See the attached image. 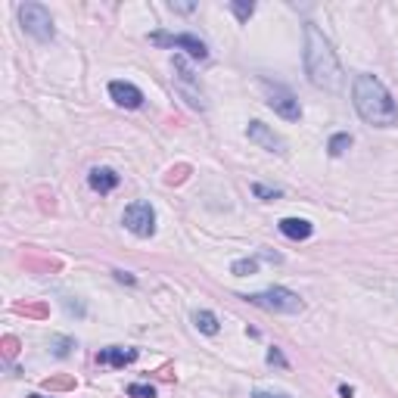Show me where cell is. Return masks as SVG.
<instances>
[{
	"mask_svg": "<svg viewBox=\"0 0 398 398\" xmlns=\"http://www.w3.org/2000/svg\"><path fill=\"white\" fill-rule=\"evenodd\" d=\"M28 398H47V395H38V392H31V395H28Z\"/></svg>",
	"mask_w": 398,
	"mask_h": 398,
	"instance_id": "obj_26",
	"label": "cell"
},
{
	"mask_svg": "<svg viewBox=\"0 0 398 398\" xmlns=\"http://www.w3.org/2000/svg\"><path fill=\"white\" fill-rule=\"evenodd\" d=\"M19 22L35 41H53V16L44 4H19Z\"/></svg>",
	"mask_w": 398,
	"mask_h": 398,
	"instance_id": "obj_5",
	"label": "cell"
},
{
	"mask_svg": "<svg viewBox=\"0 0 398 398\" xmlns=\"http://www.w3.org/2000/svg\"><path fill=\"white\" fill-rule=\"evenodd\" d=\"M277 227H281V234L286 236V240H295V243H299V240H308V236L315 234V224L305 221V218H283V221L277 224Z\"/></svg>",
	"mask_w": 398,
	"mask_h": 398,
	"instance_id": "obj_11",
	"label": "cell"
},
{
	"mask_svg": "<svg viewBox=\"0 0 398 398\" xmlns=\"http://www.w3.org/2000/svg\"><path fill=\"white\" fill-rule=\"evenodd\" d=\"M340 395H342V398H352L355 389H352V386H340Z\"/></svg>",
	"mask_w": 398,
	"mask_h": 398,
	"instance_id": "obj_25",
	"label": "cell"
},
{
	"mask_svg": "<svg viewBox=\"0 0 398 398\" xmlns=\"http://www.w3.org/2000/svg\"><path fill=\"white\" fill-rule=\"evenodd\" d=\"M305 72L315 88L327 90V94H340L342 90V66L336 56L333 44L320 35L318 25H305Z\"/></svg>",
	"mask_w": 398,
	"mask_h": 398,
	"instance_id": "obj_1",
	"label": "cell"
},
{
	"mask_svg": "<svg viewBox=\"0 0 398 398\" xmlns=\"http://www.w3.org/2000/svg\"><path fill=\"white\" fill-rule=\"evenodd\" d=\"M172 10L174 13H193L197 10V4H172Z\"/></svg>",
	"mask_w": 398,
	"mask_h": 398,
	"instance_id": "obj_21",
	"label": "cell"
},
{
	"mask_svg": "<svg viewBox=\"0 0 398 398\" xmlns=\"http://www.w3.org/2000/svg\"><path fill=\"white\" fill-rule=\"evenodd\" d=\"M118 177L112 168H94V172L88 174V184H90V190H97V193H112L118 187Z\"/></svg>",
	"mask_w": 398,
	"mask_h": 398,
	"instance_id": "obj_12",
	"label": "cell"
},
{
	"mask_svg": "<svg viewBox=\"0 0 398 398\" xmlns=\"http://www.w3.org/2000/svg\"><path fill=\"white\" fill-rule=\"evenodd\" d=\"M231 10H234V16H236L240 22H249L252 13H256V4H243V0H234Z\"/></svg>",
	"mask_w": 398,
	"mask_h": 398,
	"instance_id": "obj_17",
	"label": "cell"
},
{
	"mask_svg": "<svg viewBox=\"0 0 398 398\" xmlns=\"http://www.w3.org/2000/svg\"><path fill=\"white\" fill-rule=\"evenodd\" d=\"M150 44L156 47H174V50H184L187 56L193 59H209V47L202 44V41L197 35H190V31H184V35H165V31H152L150 35Z\"/></svg>",
	"mask_w": 398,
	"mask_h": 398,
	"instance_id": "obj_7",
	"label": "cell"
},
{
	"mask_svg": "<svg viewBox=\"0 0 398 398\" xmlns=\"http://www.w3.org/2000/svg\"><path fill=\"white\" fill-rule=\"evenodd\" d=\"M258 88L265 90V103L274 109L281 118H286V122H299V118H302L299 100H295V94L286 88V84H277L271 78H258Z\"/></svg>",
	"mask_w": 398,
	"mask_h": 398,
	"instance_id": "obj_4",
	"label": "cell"
},
{
	"mask_svg": "<svg viewBox=\"0 0 398 398\" xmlns=\"http://www.w3.org/2000/svg\"><path fill=\"white\" fill-rule=\"evenodd\" d=\"M193 324H197V330H199V333H206V336H218V330H221L218 318L211 315V311H206V308L193 315Z\"/></svg>",
	"mask_w": 398,
	"mask_h": 398,
	"instance_id": "obj_13",
	"label": "cell"
},
{
	"mask_svg": "<svg viewBox=\"0 0 398 398\" xmlns=\"http://www.w3.org/2000/svg\"><path fill=\"white\" fill-rule=\"evenodd\" d=\"M243 299L249 305H256V308L274 311V315H299L305 308V302L293 290H286V286H268V290L249 293V295H243Z\"/></svg>",
	"mask_w": 398,
	"mask_h": 398,
	"instance_id": "obj_3",
	"label": "cell"
},
{
	"mask_svg": "<svg viewBox=\"0 0 398 398\" xmlns=\"http://www.w3.org/2000/svg\"><path fill=\"white\" fill-rule=\"evenodd\" d=\"M246 137L256 143V147L261 150H268V152H286V143L281 134H274L268 128L265 122H249V128H246Z\"/></svg>",
	"mask_w": 398,
	"mask_h": 398,
	"instance_id": "obj_8",
	"label": "cell"
},
{
	"mask_svg": "<svg viewBox=\"0 0 398 398\" xmlns=\"http://www.w3.org/2000/svg\"><path fill=\"white\" fill-rule=\"evenodd\" d=\"M252 398H290V395H283V392H256Z\"/></svg>",
	"mask_w": 398,
	"mask_h": 398,
	"instance_id": "obj_22",
	"label": "cell"
},
{
	"mask_svg": "<svg viewBox=\"0 0 398 398\" xmlns=\"http://www.w3.org/2000/svg\"><path fill=\"white\" fill-rule=\"evenodd\" d=\"M6 355H10V358L16 355V340H13V336H10V340H6Z\"/></svg>",
	"mask_w": 398,
	"mask_h": 398,
	"instance_id": "obj_24",
	"label": "cell"
},
{
	"mask_svg": "<svg viewBox=\"0 0 398 398\" xmlns=\"http://www.w3.org/2000/svg\"><path fill=\"white\" fill-rule=\"evenodd\" d=\"M231 271L236 277H249V274H256L258 271V258H240V261H234Z\"/></svg>",
	"mask_w": 398,
	"mask_h": 398,
	"instance_id": "obj_15",
	"label": "cell"
},
{
	"mask_svg": "<svg viewBox=\"0 0 398 398\" xmlns=\"http://www.w3.org/2000/svg\"><path fill=\"white\" fill-rule=\"evenodd\" d=\"M349 147H352V134H333L330 143H327V150H330V156H333V159L345 156V150H349Z\"/></svg>",
	"mask_w": 398,
	"mask_h": 398,
	"instance_id": "obj_14",
	"label": "cell"
},
{
	"mask_svg": "<svg viewBox=\"0 0 398 398\" xmlns=\"http://www.w3.org/2000/svg\"><path fill=\"white\" fill-rule=\"evenodd\" d=\"M128 395L131 398H156V389L147 383H134V386H128Z\"/></svg>",
	"mask_w": 398,
	"mask_h": 398,
	"instance_id": "obj_19",
	"label": "cell"
},
{
	"mask_svg": "<svg viewBox=\"0 0 398 398\" xmlns=\"http://www.w3.org/2000/svg\"><path fill=\"white\" fill-rule=\"evenodd\" d=\"M268 364H281V367H286V358H283V355L277 352V349H271V352H268Z\"/></svg>",
	"mask_w": 398,
	"mask_h": 398,
	"instance_id": "obj_20",
	"label": "cell"
},
{
	"mask_svg": "<svg viewBox=\"0 0 398 398\" xmlns=\"http://www.w3.org/2000/svg\"><path fill=\"white\" fill-rule=\"evenodd\" d=\"M122 224L128 227V231L134 236H152L156 234V209L150 206V202H131L128 209H125V215H122Z\"/></svg>",
	"mask_w": 398,
	"mask_h": 398,
	"instance_id": "obj_6",
	"label": "cell"
},
{
	"mask_svg": "<svg viewBox=\"0 0 398 398\" xmlns=\"http://www.w3.org/2000/svg\"><path fill=\"white\" fill-rule=\"evenodd\" d=\"M352 100H355L358 115L367 125H374V128H392V125H398V103L377 75H367V72L358 75L352 84Z\"/></svg>",
	"mask_w": 398,
	"mask_h": 398,
	"instance_id": "obj_2",
	"label": "cell"
},
{
	"mask_svg": "<svg viewBox=\"0 0 398 398\" xmlns=\"http://www.w3.org/2000/svg\"><path fill=\"white\" fill-rule=\"evenodd\" d=\"M50 345H53V355H56V358H66V355L75 349V340H63V336H56V340L50 342Z\"/></svg>",
	"mask_w": 398,
	"mask_h": 398,
	"instance_id": "obj_18",
	"label": "cell"
},
{
	"mask_svg": "<svg viewBox=\"0 0 398 398\" xmlns=\"http://www.w3.org/2000/svg\"><path fill=\"white\" fill-rule=\"evenodd\" d=\"M140 358L137 349H122V345H109L97 355V364H109V367H125V364H134Z\"/></svg>",
	"mask_w": 398,
	"mask_h": 398,
	"instance_id": "obj_10",
	"label": "cell"
},
{
	"mask_svg": "<svg viewBox=\"0 0 398 398\" xmlns=\"http://www.w3.org/2000/svg\"><path fill=\"white\" fill-rule=\"evenodd\" d=\"M115 281H122V283H134V277H131V274H125V271H115Z\"/></svg>",
	"mask_w": 398,
	"mask_h": 398,
	"instance_id": "obj_23",
	"label": "cell"
},
{
	"mask_svg": "<svg viewBox=\"0 0 398 398\" xmlns=\"http://www.w3.org/2000/svg\"><path fill=\"white\" fill-rule=\"evenodd\" d=\"M252 197H258V199H277V197H283V190L281 187H268V184H252Z\"/></svg>",
	"mask_w": 398,
	"mask_h": 398,
	"instance_id": "obj_16",
	"label": "cell"
},
{
	"mask_svg": "<svg viewBox=\"0 0 398 398\" xmlns=\"http://www.w3.org/2000/svg\"><path fill=\"white\" fill-rule=\"evenodd\" d=\"M109 97H112L118 106H125V109H140L143 106V90L137 88V84H131V81H112L109 84Z\"/></svg>",
	"mask_w": 398,
	"mask_h": 398,
	"instance_id": "obj_9",
	"label": "cell"
}]
</instances>
